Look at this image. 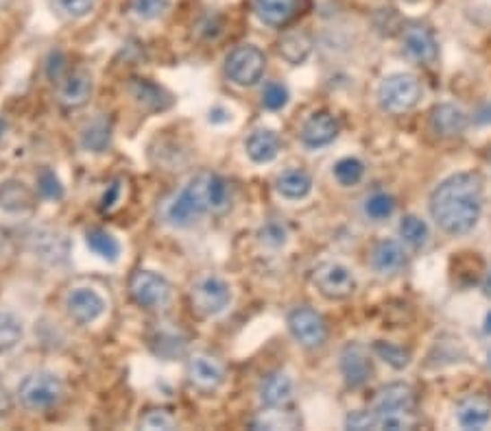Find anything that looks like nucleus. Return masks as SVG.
I'll return each mask as SVG.
<instances>
[{"label":"nucleus","instance_id":"obj_12","mask_svg":"<svg viewBox=\"0 0 491 431\" xmlns=\"http://www.w3.org/2000/svg\"><path fill=\"white\" fill-rule=\"evenodd\" d=\"M189 384L199 392H215L225 382V366L216 358L206 353H197L189 359L186 366Z\"/></svg>","mask_w":491,"mask_h":431},{"label":"nucleus","instance_id":"obj_15","mask_svg":"<svg viewBox=\"0 0 491 431\" xmlns=\"http://www.w3.org/2000/svg\"><path fill=\"white\" fill-rule=\"evenodd\" d=\"M338 129H341V126H338V120L334 118L332 114H328V111H317V114H312L302 126V144L306 146V149H321V146L332 144V142L337 140Z\"/></svg>","mask_w":491,"mask_h":431},{"label":"nucleus","instance_id":"obj_36","mask_svg":"<svg viewBox=\"0 0 491 431\" xmlns=\"http://www.w3.org/2000/svg\"><path fill=\"white\" fill-rule=\"evenodd\" d=\"M373 353H376L382 362H387L389 366H393L396 370L407 368L408 364H411V353H408L407 349L398 347V344H391V342H384V340L373 342Z\"/></svg>","mask_w":491,"mask_h":431},{"label":"nucleus","instance_id":"obj_18","mask_svg":"<svg viewBox=\"0 0 491 431\" xmlns=\"http://www.w3.org/2000/svg\"><path fill=\"white\" fill-rule=\"evenodd\" d=\"M149 340H151V349H153V353L158 355V358L166 359V362H171V359L184 355L186 344H189L186 333L173 323L158 324V327L153 329V333H151Z\"/></svg>","mask_w":491,"mask_h":431},{"label":"nucleus","instance_id":"obj_16","mask_svg":"<svg viewBox=\"0 0 491 431\" xmlns=\"http://www.w3.org/2000/svg\"><path fill=\"white\" fill-rule=\"evenodd\" d=\"M295 397V382L285 370L267 375L258 385V399L265 408H286Z\"/></svg>","mask_w":491,"mask_h":431},{"label":"nucleus","instance_id":"obj_46","mask_svg":"<svg viewBox=\"0 0 491 431\" xmlns=\"http://www.w3.org/2000/svg\"><path fill=\"white\" fill-rule=\"evenodd\" d=\"M207 120H210L212 125H221V123H230L232 120V114L227 109L223 108H215L210 109V116H207Z\"/></svg>","mask_w":491,"mask_h":431},{"label":"nucleus","instance_id":"obj_48","mask_svg":"<svg viewBox=\"0 0 491 431\" xmlns=\"http://www.w3.org/2000/svg\"><path fill=\"white\" fill-rule=\"evenodd\" d=\"M483 294H485V297L491 298V271L483 279Z\"/></svg>","mask_w":491,"mask_h":431},{"label":"nucleus","instance_id":"obj_6","mask_svg":"<svg viewBox=\"0 0 491 431\" xmlns=\"http://www.w3.org/2000/svg\"><path fill=\"white\" fill-rule=\"evenodd\" d=\"M267 68V57L260 48L251 47V44H242L236 47L225 57V74L232 83L241 85V88H251L262 79Z\"/></svg>","mask_w":491,"mask_h":431},{"label":"nucleus","instance_id":"obj_9","mask_svg":"<svg viewBox=\"0 0 491 431\" xmlns=\"http://www.w3.org/2000/svg\"><path fill=\"white\" fill-rule=\"evenodd\" d=\"M288 332L303 349H319L328 340V324L312 307H295L288 314Z\"/></svg>","mask_w":491,"mask_h":431},{"label":"nucleus","instance_id":"obj_23","mask_svg":"<svg viewBox=\"0 0 491 431\" xmlns=\"http://www.w3.org/2000/svg\"><path fill=\"white\" fill-rule=\"evenodd\" d=\"M430 126L442 138H457L468 126V116L450 103L434 105L430 111Z\"/></svg>","mask_w":491,"mask_h":431},{"label":"nucleus","instance_id":"obj_42","mask_svg":"<svg viewBox=\"0 0 491 431\" xmlns=\"http://www.w3.org/2000/svg\"><path fill=\"white\" fill-rule=\"evenodd\" d=\"M59 7L64 9L68 16L73 18H85L94 12L96 0H57Z\"/></svg>","mask_w":491,"mask_h":431},{"label":"nucleus","instance_id":"obj_43","mask_svg":"<svg viewBox=\"0 0 491 431\" xmlns=\"http://www.w3.org/2000/svg\"><path fill=\"white\" fill-rule=\"evenodd\" d=\"M346 427H347V429H356V431L376 429V423H373V414H372V412H363V409H358V412L347 414Z\"/></svg>","mask_w":491,"mask_h":431},{"label":"nucleus","instance_id":"obj_14","mask_svg":"<svg viewBox=\"0 0 491 431\" xmlns=\"http://www.w3.org/2000/svg\"><path fill=\"white\" fill-rule=\"evenodd\" d=\"M338 366H341L343 382H346L347 388H363L373 375V366L372 359H369L367 349L356 342L347 344V347L343 349Z\"/></svg>","mask_w":491,"mask_h":431},{"label":"nucleus","instance_id":"obj_34","mask_svg":"<svg viewBox=\"0 0 491 431\" xmlns=\"http://www.w3.org/2000/svg\"><path fill=\"white\" fill-rule=\"evenodd\" d=\"M399 236L413 248H424L428 242V225L417 216H404L399 222Z\"/></svg>","mask_w":491,"mask_h":431},{"label":"nucleus","instance_id":"obj_28","mask_svg":"<svg viewBox=\"0 0 491 431\" xmlns=\"http://www.w3.org/2000/svg\"><path fill=\"white\" fill-rule=\"evenodd\" d=\"M111 144V125L105 116L90 120L81 131V146L90 153H105Z\"/></svg>","mask_w":491,"mask_h":431},{"label":"nucleus","instance_id":"obj_50","mask_svg":"<svg viewBox=\"0 0 491 431\" xmlns=\"http://www.w3.org/2000/svg\"><path fill=\"white\" fill-rule=\"evenodd\" d=\"M3 253H4V242H3V237H0V257H3Z\"/></svg>","mask_w":491,"mask_h":431},{"label":"nucleus","instance_id":"obj_37","mask_svg":"<svg viewBox=\"0 0 491 431\" xmlns=\"http://www.w3.org/2000/svg\"><path fill=\"white\" fill-rule=\"evenodd\" d=\"M286 240H288V229L285 222L280 220H269L258 229V242H260L262 246L280 248L286 245Z\"/></svg>","mask_w":491,"mask_h":431},{"label":"nucleus","instance_id":"obj_4","mask_svg":"<svg viewBox=\"0 0 491 431\" xmlns=\"http://www.w3.org/2000/svg\"><path fill=\"white\" fill-rule=\"evenodd\" d=\"M66 385L53 370H35L18 384V401L29 412H48L62 403Z\"/></svg>","mask_w":491,"mask_h":431},{"label":"nucleus","instance_id":"obj_30","mask_svg":"<svg viewBox=\"0 0 491 431\" xmlns=\"http://www.w3.org/2000/svg\"><path fill=\"white\" fill-rule=\"evenodd\" d=\"M85 245H88V248L96 257H101V260L110 263L118 262L120 253H123L120 242L105 229H90L88 233H85Z\"/></svg>","mask_w":491,"mask_h":431},{"label":"nucleus","instance_id":"obj_21","mask_svg":"<svg viewBox=\"0 0 491 431\" xmlns=\"http://www.w3.org/2000/svg\"><path fill=\"white\" fill-rule=\"evenodd\" d=\"M129 92L136 99V103L146 111H164L173 105V96L164 88L149 79H134L129 83Z\"/></svg>","mask_w":491,"mask_h":431},{"label":"nucleus","instance_id":"obj_27","mask_svg":"<svg viewBox=\"0 0 491 431\" xmlns=\"http://www.w3.org/2000/svg\"><path fill=\"white\" fill-rule=\"evenodd\" d=\"M277 192L288 201H302L312 192V179L306 170L291 168L285 170L276 181Z\"/></svg>","mask_w":491,"mask_h":431},{"label":"nucleus","instance_id":"obj_29","mask_svg":"<svg viewBox=\"0 0 491 431\" xmlns=\"http://www.w3.org/2000/svg\"><path fill=\"white\" fill-rule=\"evenodd\" d=\"M24 338V324L12 309H0V355L16 351Z\"/></svg>","mask_w":491,"mask_h":431},{"label":"nucleus","instance_id":"obj_26","mask_svg":"<svg viewBox=\"0 0 491 431\" xmlns=\"http://www.w3.org/2000/svg\"><path fill=\"white\" fill-rule=\"evenodd\" d=\"M404 248L396 240H382L372 251V268L381 275H393L404 266Z\"/></svg>","mask_w":491,"mask_h":431},{"label":"nucleus","instance_id":"obj_31","mask_svg":"<svg viewBox=\"0 0 491 431\" xmlns=\"http://www.w3.org/2000/svg\"><path fill=\"white\" fill-rule=\"evenodd\" d=\"M250 425L251 429H297L302 427V418L286 408H267Z\"/></svg>","mask_w":491,"mask_h":431},{"label":"nucleus","instance_id":"obj_47","mask_svg":"<svg viewBox=\"0 0 491 431\" xmlns=\"http://www.w3.org/2000/svg\"><path fill=\"white\" fill-rule=\"evenodd\" d=\"M476 123H491V103L483 105V108L476 111Z\"/></svg>","mask_w":491,"mask_h":431},{"label":"nucleus","instance_id":"obj_5","mask_svg":"<svg viewBox=\"0 0 491 431\" xmlns=\"http://www.w3.org/2000/svg\"><path fill=\"white\" fill-rule=\"evenodd\" d=\"M232 303V288L225 279L206 275L197 279L190 288L192 312L204 318L219 316Z\"/></svg>","mask_w":491,"mask_h":431},{"label":"nucleus","instance_id":"obj_13","mask_svg":"<svg viewBox=\"0 0 491 431\" xmlns=\"http://www.w3.org/2000/svg\"><path fill=\"white\" fill-rule=\"evenodd\" d=\"M94 90L92 73L88 68H77L59 81L57 103L64 109H79L90 100Z\"/></svg>","mask_w":491,"mask_h":431},{"label":"nucleus","instance_id":"obj_8","mask_svg":"<svg viewBox=\"0 0 491 431\" xmlns=\"http://www.w3.org/2000/svg\"><path fill=\"white\" fill-rule=\"evenodd\" d=\"M312 283L330 301H343L356 290V279H354L352 271L337 262H326L317 266L312 272Z\"/></svg>","mask_w":491,"mask_h":431},{"label":"nucleus","instance_id":"obj_24","mask_svg":"<svg viewBox=\"0 0 491 431\" xmlns=\"http://www.w3.org/2000/svg\"><path fill=\"white\" fill-rule=\"evenodd\" d=\"M245 151L254 164H269L280 153V135L271 129H258L247 138Z\"/></svg>","mask_w":491,"mask_h":431},{"label":"nucleus","instance_id":"obj_11","mask_svg":"<svg viewBox=\"0 0 491 431\" xmlns=\"http://www.w3.org/2000/svg\"><path fill=\"white\" fill-rule=\"evenodd\" d=\"M108 309V301L94 288H75L66 297V312L77 324H92Z\"/></svg>","mask_w":491,"mask_h":431},{"label":"nucleus","instance_id":"obj_39","mask_svg":"<svg viewBox=\"0 0 491 431\" xmlns=\"http://www.w3.org/2000/svg\"><path fill=\"white\" fill-rule=\"evenodd\" d=\"M288 99H291L288 88L285 83H280V81H269V83L265 85V90H262V108L269 111L286 108Z\"/></svg>","mask_w":491,"mask_h":431},{"label":"nucleus","instance_id":"obj_10","mask_svg":"<svg viewBox=\"0 0 491 431\" xmlns=\"http://www.w3.org/2000/svg\"><path fill=\"white\" fill-rule=\"evenodd\" d=\"M129 294L140 307L158 309L169 301L171 283L153 271H136L129 279Z\"/></svg>","mask_w":491,"mask_h":431},{"label":"nucleus","instance_id":"obj_51","mask_svg":"<svg viewBox=\"0 0 491 431\" xmlns=\"http://www.w3.org/2000/svg\"><path fill=\"white\" fill-rule=\"evenodd\" d=\"M3 131H4V123H3V120H0V135H3Z\"/></svg>","mask_w":491,"mask_h":431},{"label":"nucleus","instance_id":"obj_19","mask_svg":"<svg viewBox=\"0 0 491 431\" xmlns=\"http://www.w3.org/2000/svg\"><path fill=\"white\" fill-rule=\"evenodd\" d=\"M402 42L404 50L411 55L415 62L433 64L437 59V39H434V35L428 27L411 24V27L404 29Z\"/></svg>","mask_w":491,"mask_h":431},{"label":"nucleus","instance_id":"obj_35","mask_svg":"<svg viewBox=\"0 0 491 431\" xmlns=\"http://www.w3.org/2000/svg\"><path fill=\"white\" fill-rule=\"evenodd\" d=\"M334 177L341 185L352 187L356 184H361V179L364 177V164L356 157H343L334 164Z\"/></svg>","mask_w":491,"mask_h":431},{"label":"nucleus","instance_id":"obj_44","mask_svg":"<svg viewBox=\"0 0 491 431\" xmlns=\"http://www.w3.org/2000/svg\"><path fill=\"white\" fill-rule=\"evenodd\" d=\"M120 192H123V184H120L118 179L111 181V184L108 185V190H105L103 199H101V210H111V207L118 203Z\"/></svg>","mask_w":491,"mask_h":431},{"label":"nucleus","instance_id":"obj_52","mask_svg":"<svg viewBox=\"0 0 491 431\" xmlns=\"http://www.w3.org/2000/svg\"><path fill=\"white\" fill-rule=\"evenodd\" d=\"M408 3H415V0H408Z\"/></svg>","mask_w":491,"mask_h":431},{"label":"nucleus","instance_id":"obj_41","mask_svg":"<svg viewBox=\"0 0 491 431\" xmlns=\"http://www.w3.org/2000/svg\"><path fill=\"white\" fill-rule=\"evenodd\" d=\"M140 429L146 431H171L177 429V420L166 409H149L143 418H140Z\"/></svg>","mask_w":491,"mask_h":431},{"label":"nucleus","instance_id":"obj_17","mask_svg":"<svg viewBox=\"0 0 491 431\" xmlns=\"http://www.w3.org/2000/svg\"><path fill=\"white\" fill-rule=\"evenodd\" d=\"M35 255L47 263H64L70 255V242L64 233L53 229H38L31 237Z\"/></svg>","mask_w":491,"mask_h":431},{"label":"nucleus","instance_id":"obj_49","mask_svg":"<svg viewBox=\"0 0 491 431\" xmlns=\"http://www.w3.org/2000/svg\"><path fill=\"white\" fill-rule=\"evenodd\" d=\"M485 333H487V336H491V312L487 314V316H485Z\"/></svg>","mask_w":491,"mask_h":431},{"label":"nucleus","instance_id":"obj_7","mask_svg":"<svg viewBox=\"0 0 491 431\" xmlns=\"http://www.w3.org/2000/svg\"><path fill=\"white\" fill-rule=\"evenodd\" d=\"M378 99H381L382 109L393 111V114L408 111L422 99V85L413 74H393L382 81Z\"/></svg>","mask_w":491,"mask_h":431},{"label":"nucleus","instance_id":"obj_20","mask_svg":"<svg viewBox=\"0 0 491 431\" xmlns=\"http://www.w3.org/2000/svg\"><path fill=\"white\" fill-rule=\"evenodd\" d=\"M457 418L463 429H483L491 420V401L483 394H469L457 405Z\"/></svg>","mask_w":491,"mask_h":431},{"label":"nucleus","instance_id":"obj_32","mask_svg":"<svg viewBox=\"0 0 491 431\" xmlns=\"http://www.w3.org/2000/svg\"><path fill=\"white\" fill-rule=\"evenodd\" d=\"M282 59H286L291 65H300L308 59L312 50V42L306 33H286L277 44Z\"/></svg>","mask_w":491,"mask_h":431},{"label":"nucleus","instance_id":"obj_25","mask_svg":"<svg viewBox=\"0 0 491 431\" xmlns=\"http://www.w3.org/2000/svg\"><path fill=\"white\" fill-rule=\"evenodd\" d=\"M256 16L269 27H285L297 13V0H254Z\"/></svg>","mask_w":491,"mask_h":431},{"label":"nucleus","instance_id":"obj_22","mask_svg":"<svg viewBox=\"0 0 491 431\" xmlns=\"http://www.w3.org/2000/svg\"><path fill=\"white\" fill-rule=\"evenodd\" d=\"M35 207V194L22 181L9 179L0 184V210L7 214H29Z\"/></svg>","mask_w":491,"mask_h":431},{"label":"nucleus","instance_id":"obj_38","mask_svg":"<svg viewBox=\"0 0 491 431\" xmlns=\"http://www.w3.org/2000/svg\"><path fill=\"white\" fill-rule=\"evenodd\" d=\"M38 192L47 201L64 199V185L59 181V177L55 175V170L42 168L38 172Z\"/></svg>","mask_w":491,"mask_h":431},{"label":"nucleus","instance_id":"obj_3","mask_svg":"<svg viewBox=\"0 0 491 431\" xmlns=\"http://www.w3.org/2000/svg\"><path fill=\"white\" fill-rule=\"evenodd\" d=\"M417 397L408 384H389L378 390L373 399V423L376 429L407 431L417 427V414H415Z\"/></svg>","mask_w":491,"mask_h":431},{"label":"nucleus","instance_id":"obj_33","mask_svg":"<svg viewBox=\"0 0 491 431\" xmlns=\"http://www.w3.org/2000/svg\"><path fill=\"white\" fill-rule=\"evenodd\" d=\"M363 211L369 220L382 222L387 220V218H391L393 211H396V199H393L391 194H387V192H373V194L367 196V201H364Z\"/></svg>","mask_w":491,"mask_h":431},{"label":"nucleus","instance_id":"obj_40","mask_svg":"<svg viewBox=\"0 0 491 431\" xmlns=\"http://www.w3.org/2000/svg\"><path fill=\"white\" fill-rule=\"evenodd\" d=\"M171 0H129V9L140 20H158L169 12Z\"/></svg>","mask_w":491,"mask_h":431},{"label":"nucleus","instance_id":"obj_45","mask_svg":"<svg viewBox=\"0 0 491 431\" xmlns=\"http://www.w3.org/2000/svg\"><path fill=\"white\" fill-rule=\"evenodd\" d=\"M48 77L50 79H64V70H66V57L62 53H50L48 57Z\"/></svg>","mask_w":491,"mask_h":431},{"label":"nucleus","instance_id":"obj_2","mask_svg":"<svg viewBox=\"0 0 491 431\" xmlns=\"http://www.w3.org/2000/svg\"><path fill=\"white\" fill-rule=\"evenodd\" d=\"M230 184L215 172H199L164 203L162 218L175 229H190L210 211H223L230 205Z\"/></svg>","mask_w":491,"mask_h":431},{"label":"nucleus","instance_id":"obj_1","mask_svg":"<svg viewBox=\"0 0 491 431\" xmlns=\"http://www.w3.org/2000/svg\"><path fill=\"white\" fill-rule=\"evenodd\" d=\"M483 211V184L474 172L448 177L430 196V214L445 233L472 231Z\"/></svg>","mask_w":491,"mask_h":431}]
</instances>
